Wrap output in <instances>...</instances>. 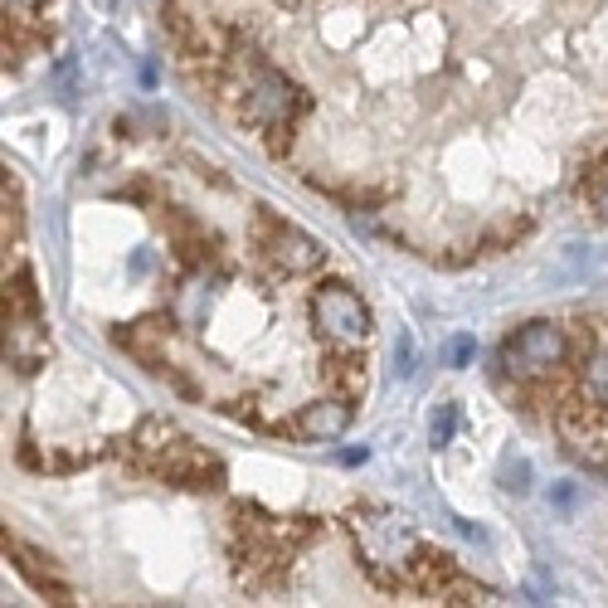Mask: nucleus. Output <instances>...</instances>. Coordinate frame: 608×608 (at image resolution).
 I'll return each instance as SVG.
<instances>
[{"mask_svg":"<svg viewBox=\"0 0 608 608\" xmlns=\"http://www.w3.org/2000/svg\"><path fill=\"white\" fill-rule=\"evenodd\" d=\"M215 84L225 88V98L234 102V117H239L249 132H259L273 156H283L292 146V132H297L302 112L312 108L302 84H292L283 68L268 64L259 44L243 40L239 30H229V44L219 50Z\"/></svg>","mask_w":608,"mask_h":608,"instance_id":"1","label":"nucleus"},{"mask_svg":"<svg viewBox=\"0 0 608 608\" xmlns=\"http://www.w3.org/2000/svg\"><path fill=\"white\" fill-rule=\"evenodd\" d=\"M317 535L312 517H273V511L253 507V501H234L229 507V560L234 579L253 594H268L287 579L292 560L302 545Z\"/></svg>","mask_w":608,"mask_h":608,"instance_id":"2","label":"nucleus"},{"mask_svg":"<svg viewBox=\"0 0 608 608\" xmlns=\"http://www.w3.org/2000/svg\"><path fill=\"white\" fill-rule=\"evenodd\" d=\"M346 531L350 545H356L366 575L380 584V589H409V575H414V560L424 555V535L419 525L394 507H380V501H366V507L346 511Z\"/></svg>","mask_w":608,"mask_h":608,"instance_id":"3","label":"nucleus"},{"mask_svg":"<svg viewBox=\"0 0 608 608\" xmlns=\"http://www.w3.org/2000/svg\"><path fill=\"white\" fill-rule=\"evenodd\" d=\"M127 453H132V467H142L146 477H161V482H175V487L205 492V487L225 482V463L215 453H205L200 443L185 438L171 419H142L132 443H127Z\"/></svg>","mask_w":608,"mask_h":608,"instance_id":"4","label":"nucleus"},{"mask_svg":"<svg viewBox=\"0 0 608 608\" xmlns=\"http://www.w3.org/2000/svg\"><path fill=\"white\" fill-rule=\"evenodd\" d=\"M497 360L517 384H551L565 376V366H575V341H569V332L560 322L535 317L521 322L517 332H507Z\"/></svg>","mask_w":608,"mask_h":608,"instance_id":"5","label":"nucleus"},{"mask_svg":"<svg viewBox=\"0 0 608 608\" xmlns=\"http://www.w3.org/2000/svg\"><path fill=\"white\" fill-rule=\"evenodd\" d=\"M307 317L326 346H366L370 336H376V312H370V302L350 283H336V278H326V283L312 287Z\"/></svg>","mask_w":608,"mask_h":608,"instance_id":"6","label":"nucleus"},{"mask_svg":"<svg viewBox=\"0 0 608 608\" xmlns=\"http://www.w3.org/2000/svg\"><path fill=\"white\" fill-rule=\"evenodd\" d=\"M259 253H263V263L283 278H307L326 263V243L317 234L287 225V219H278V215H259Z\"/></svg>","mask_w":608,"mask_h":608,"instance_id":"7","label":"nucleus"},{"mask_svg":"<svg viewBox=\"0 0 608 608\" xmlns=\"http://www.w3.org/2000/svg\"><path fill=\"white\" fill-rule=\"evenodd\" d=\"M350 419H356V404H350L346 394H326V400L302 404L283 424V434L292 443H336L350 428Z\"/></svg>","mask_w":608,"mask_h":608,"instance_id":"8","label":"nucleus"},{"mask_svg":"<svg viewBox=\"0 0 608 608\" xmlns=\"http://www.w3.org/2000/svg\"><path fill=\"white\" fill-rule=\"evenodd\" d=\"M54 341H50V326L40 317H6V360L15 366V376H34L40 366H50Z\"/></svg>","mask_w":608,"mask_h":608,"instance_id":"9","label":"nucleus"},{"mask_svg":"<svg viewBox=\"0 0 608 608\" xmlns=\"http://www.w3.org/2000/svg\"><path fill=\"white\" fill-rule=\"evenodd\" d=\"M171 322L175 317H146V322H132V326H117L112 341L137 356L146 370H161L166 366V336H171Z\"/></svg>","mask_w":608,"mask_h":608,"instance_id":"10","label":"nucleus"},{"mask_svg":"<svg viewBox=\"0 0 608 608\" xmlns=\"http://www.w3.org/2000/svg\"><path fill=\"white\" fill-rule=\"evenodd\" d=\"M6 555H10V565H15L20 575H25V579H30L40 594H50L54 604H68V599H74V589H68V584L58 579V569H54V565H50V560H44L40 551H34V545L15 541V535H6Z\"/></svg>","mask_w":608,"mask_h":608,"instance_id":"11","label":"nucleus"},{"mask_svg":"<svg viewBox=\"0 0 608 608\" xmlns=\"http://www.w3.org/2000/svg\"><path fill=\"white\" fill-rule=\"evenodd\" d=\"M322 376H326V384H332V394L360 400V394H366V356H360V346H332Z\"/></svg>","mask_w":608,"mask_h":608,"instance_id":"12","label":"nucleus"},{"mask_svg":"<svg viewBox=\"0 0 608 608\" xmlns=\"http://www.w3.org/2000/svg\"><path fill=\"white\" fill-rule=\"evenodd\" d=\"M209 283L215 278L205 273V268H191V278L181 283V292H175V307H171V317L181 322V326H200L205 322V312H209Z\"/></svg>","mask_w":608,"mask_h":608,"instance_id":"13","label":"nucleus"},{"mask_svg":"<svg viewBox=\"0 0 608 608\" xmlns=\"http://www.w3.org/2000/svg\"><path fill=\"white\" fill-rule=\"evenodd\" d=\"M44 302H40V287H34V273L30 268H15L6 278V317H40Z\"/></svg>","mask_w":608,"mask_h":608,"instance_id":"14","label":"nucleus"},{"mask_svg":"<svg viewBox=\"0 0 608 608\" xmlns=\"http://www.w3.org/2000/svg\"><path fill=\"white\" fill-rule=\"evenodd\" d=\"M438 604H497V589H487V584H473L467 575L448 579L438 589Z\"/></svg>","mask_w":608,"mask_h":608,"instance_id":"15","label":"nucleus"},{"mask_svg":"<svg viewBox=\"0 0 608 608\" xmlns=\"http://www.w3.org/2000/svg\"><path fill=\"white\" fill-rule=\"evenodd\" d=\"M0 195H6V234L25 225V195H20V181L6 171V185H0Z\"/></svg>","mask_w":608,"mask_h":608,"instance_id":"16","label":"nucleus"},{"mask_svg":"<svg viewBox=\"0 0 608 608\" xmlns=\"http://www.w3.org/2000/svg\"><path fill=\"white\" fill-rule=\"evenodd\" d=\"M453 434H458V404H438L434 424H428V438H434V448H448Z\"/></svg>","mask_w":608,"mask_h":608,"instance_id":"17","label":"nucleus"},{"mask_svg":"<svg viewBox=\"0 0 608 608\" xmlns=\"http://www.w3.org/2000/svg\"><path fill=\"white\" fill-rule=\"evenodd\" d=\"M473 356H477V341H473V336H453V341L443 346V360H448L453 370H463Z\"/></svg>","mask_w":608,"mask_h":608,"instance_id":"18","label":"nucleus"},{"mask_svg":"<svg viewBox=\"0 0 608 608\" xmlns=\"http://www.w3.org/2000/svg\"><path fill=\"white\" fill-rule=\"evenodd\" d=\"M584 205H589V215L599 219V225H608V181H604L599 191H594V195H589V200H584Z\"/></svg>","mask_w":608,"mask_h":608,"instance_id":"19","label":"nucleus"},{"mask_svg":"<svg viewBox=\"0 0 608 608\" xmlns=\"http://www.w3.org/2000/svg\"><path fill=\"white\" fill-rule=\"evenodd\" d=\"M394 370H400V376H409V370H414V341H409V336H404L400 346H394Z\"/></svg>","mask_w":608,"mask_h":608,"instance_id":"20","label":"nucleus"},{"mask_svg":"<svg viewBox=\"0 0 608 608\" xmlns=\"http://www.w3.org/2000/svg\"><path fill=\"white\" fill-rule=\"evenodd\" d=\"M525 477H531V467L517 463V467H507V482H501V487H507V492H525V487H531Z\"/></svg>","mask_w":608,"mask_h":608,"instance_id":"21","label":"nucleus"},{"mask_svg":"<svg viewBox=\"0 0 608 608\" xmlns=\"http://www.w3.org/2000/svg\"><path fill=\"white\" fill-rule=\"evenodd\" d=\"M40 6H44V0H6V10H30V15H34Z\"/></svg>","mask_w":608,"mask_h":608,"instance_id":"22","label":"nucleus"},{"mask_svg":"<svg viewBox=\"0 0 608 608\" xmlns=\"http://www.w3.org/2000/svg\"><path fill=\"white\" fill-rule=\"evenodd\" d=\"M278 10H307V6H317V0H273Z\"/></svg>","mask_w":608,"mask_h":608,"instance_id":"23","label":"nucleus"}]
</instances>
